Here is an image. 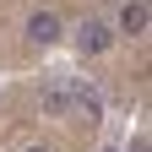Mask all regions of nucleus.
Here are the masks:
<instances>
[{
	"label": "nucleus",
	"instance_id": "f257e3e1",
	"mask_svg": "<svg viewBox=\"0 0 152 152\" xmlns=\"http://www.w3.org/2000/svg\"><path fill=\"white\" fill-rule=\"evenodd\" d=\"M76 49H82L87 60H92V54H109V49H114V27L98 22V16H87V22L76 27Z\"/></svg>",
	"mask_w": 152,
	"mask_h": 152
},
{
	"label": "nucleus",
	"instance_id": "f03ea898",
	"mask_svg": "<svg viewBox=\"0 0 152 152\" xmlns=\"http://www.w3.org/2000/svg\"><path fill=\"white\" fill-rule=\"evenodd\" d=\"M38 103H44V114H54V120L71 114V109H76V82H71V76H54V82L38 92Z\"/></svg>",
	"mask_w": 152,
	"mask_h": 152
},
{
	"label": "nucleus",
	"instance_id": "7ed1b4c3",
	"mask_svg": "<svg viewBox=\"0 0 152 152\" xmlns=\"http://www.w3.org/2000/svg\"><path fill=\"white\" fill-rule=\"evenodd\" d=\"M27 44H38V49L60 44V16H54V11H33L27 16Z\"/></svg>",
	"mask_w": 152,
	"mask_h": 152
},
{
	"label": "nucleus",
	"instance_id": "20e7f679",
	"mask_svg": "<svg viewBox=\"0 0 152 152\" xmlns=\"http://www.w3.org/2000/svg\"><path fill=\"white\" fill-rule=\"evenodd\" d=\"M120 33L125 38H141L147 33V6H141V0H125V6H120Z\"/></svg>",
	"mask_w": 152,
	"mask_h": 152
},
{
	"label": "nucleus",
	"instance_id": "39448f33",
	"mask_svg": "<svg viewBox=\"0 0 152 152\" xmlns=\"http://www.w3.org/2000/svg\"><path fill=\"white\" fill-rule=\"evenodd\" d=\"M76 109H82L87 120L98 125V114H103V98H98V92H92V87H82V82H76Z\"/></svg>",
	"mask_w": 152,
	"mask_h": 152
},
{
	"label": "nucleus",
	"instance_id": "423d86ee",
	"mask_svg": "<svg viewBox=\"0 0 152 152\" xmlns=\"http://www.w3.org/2000/svg\"><path fill=\"white\" fill-rule=\"evenodd\" d=\"M125 152H152V147H147V136H136V141H130Z\"/></svg>",
	"mask_w": 152,
	"mask_h": 152
},
{
	"label": "nucleus",
	"instance_id": "0eeeda50",
	"mask_svg": "<svg viewBox=\"0 0 152 152\" xmlns=\"http://www.w3.org/2000/svg\"><path fill=\"white\" fill-rule=\"evenodd\" d=\"M27 152H54V147H27Z\"/></svg>",
	"mask_w": 152,
	"mask_h": 152
},
{
	"label": "nucleus",
	"instance_id": "6e6552de",
	"mask_svg": "<svg viewBox=\"0 0 152 152\" xmlns=\"http://www.w3.org/2000/svg\"><path fill=\"white\" fill-rule=\"evenodd\" d=\"M103 152H114V147H103Z\"/></svg>",
	"mask_w": 152,
	"mask_h": 152
}]
</instances>
